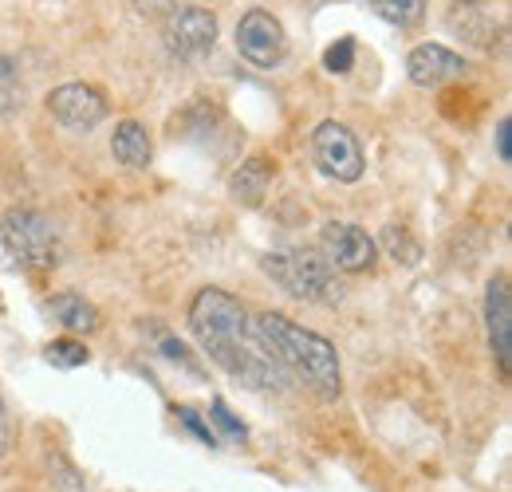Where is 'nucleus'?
<instances>
[{
  "label": "nucleus",
  "instance_id": "f03ea898",
  "mask_svg": "<svg viewBox=\"0 0 512 492\" xmlns=\"http://www.w3.org/2000/svg\"><path fill=\"white\" fill-rule=\"evenodd\" d=\"M253 331H256V339L264 343V351L280 363L284 374L300 378L304 386H312L327 402L339 398V390H343V367H339L335 347H331L323 335L300 327V323H292V319L280 315V311L256 315Z\"/></svg>",
  "mask_w": 512,
  "mask_h": 492
},
{
  "label": "nucleus",
  "instance_id": "5701e85b",
  "mask_svg": "<svg viewBox=\"0 0 512 492\" xmlns=\"http://www.w3.org/2000/svg\"><path fill=\"white\" fill-rule=\"evenodd\" d=\"M12 437H16V426H12V414H8V402L0 394V457L12 449Z\"/></svg>",
  "mask_w": 512,
  "mask_h": 492
},
{
  "label": "nucleus",
  "instance_id": "39448f33",
  "mask_svg": "<svg viewBox=\"0 0 512 492\" xmlns=\"http://www.w3.org/2000/svg\"><path fill=\"white\" fill-rule=\"evenodd\" d=\"M312 154H316V166H320L327 178H335V182H359V178H363V150H359V138L343 123H335V119H327V123L316 126V134H312Z\"/></svg>",
  "mask_w": 512,
  "mask_h": 492
},
{
  "label": "nucleus",
  "instance_id": "f3484780",
  "mask_svg": "<svg viewBox=\"0 0 512 492\" xmlns=\"http://www.w3.org/2000/svg\"><path fill=\"white\" fill-rule=\"evenodd\" d=\"M383 252L390 256V260H398V264H418L422 245H418L402 225H386L383 229Z\"/></svg>",
  "mask_w": 512,
  "mask_h": 492
},
{
  "label": "nucleus",
  "instance_id": "b1692460",
  "mask_svg": "<svg viewBox=\"0 0 512 492\" xmlns=\"http://www.w3.org/2000/svg\"><path fill=\"white\" fill-rule=\"evenodd\" d=\"M509 119H501L497 123V158L501 162H512V130H509Z\"/></svg>",
  "mask_w": 512,
  "mask_h": 492
},
{
  "label": "nucleus",
  "instance_id": "393cba45",
  "mask_svg": "<svg viewBox=\"0 0 512 492\" xmlns=\"http://www.w3.org/2000/svg\"><path fill=\"white\" fill-rule=\"evenodd\" d=\"M182 422H186V426H190V430L197 433V437H201L205 445H217V433L209 430V426H205V422H201V418H197L193 410H182Z\"/></svg>",
  "mask_w": 512,
  "mask_h": 492
},
{
  "label": "nucleus",
  "instance_id": "4468645a",
  "mask_svg": "<svg viewBox=\"0 0 512 492\" xmlns=\"http://www.w3.org/2000/svg\"><path fill=\"white\" fill-rule=\"evenodd\" d=\"M48 311L64 323L67 331H75V335H91V331L99 327V308H95L91 300L75 296V292H60V296H52Z\"/></svg>",
  "mask_w": 512,
  "mask_h": 492
},
{
  "label": "nucleus",
  "instance_id": "ddd939ff",
  "mask_svg": "<svg viewBox=\"0 0 512 492\" xmlns=\"http://www.w3.org/2000/svg\"><path fill=\"white\" fill-rule=\"evenodd\" d=\"M268 182H272V158L253 154V158H245L237 166V174L229 178V189H233V197L241 205H260L264 193H268Z\"/></svg>",
  "mask_w": 512,
  "mask_h": 492
},
{
  "label": "nucleus",
  "instance_id": "aec40b11",
  "mask_svg": "<svg viewBox=\"0 0 512 492\" xmlns=\"http://www.w3.org/2000/svg\"><path fill=\"white\" fill-rule=\"evenodd\" d=\"M209 418H213V422H217L221 430L229 433L233 441H245V433H249V430H245V422H237V418L229 414V406H225L221 398H213V410H209Z\"/></svg>",
  "mask_w": 512,
  "mask_h": 492
},
{
  "label": "nucleus",
  "instance_id": "dca6fc26",
  "mask_svg": "<svg viewBox=\"0 0 512 492\" xmlns=\"http://www.w3.org/2000/svg\"><path fill=\"white\" fill-rule=\"evenodd\" d=\"M24 99V79H20V67L12 56H0V119L12 115Z\"/></svg>",
  "mask_w": 512,
  "mask_h": 492
},
{
  "label": "nucleus",
  "instance_id": "20e7f679",
  "mask_svg": "<svg viewBox=\"0 0 512 492\" xmlns=\"http://www.w3.org/2000/svg\"><path fill=\"white\" fill-rule=\"evenodd\" d=\"M260 268L296 300H312V304H331L339 300V280L335 268L323 260L316 248H276L260 260Z\"/></svg>",
  "mask_w": 512,
  "mask_h": 492
},
{
  "label": "nucleus",
  "instance_id": "4be33fe9",
  "mask_svg": "<svg viewBox=\"0 0 512 492\" xmlns=\"http://www.w3.org/2000/svg\"><path fill=\"white\" fill-rule=\"evenodd\" d=\"M130 8L138 16H146V20H162V16L174 12V0H130Z\"/></svg>",
  "mask_w": 512,
  "mask_h": 492
},
{
  "label": "nucleus",
  "instance_id": "2eb2a0df",
  "mask_svg": "<svg viewBox=\"0 0 512 492\" xmlns=\"http://www.w3.org/2000/svg\"><path fill=\"white\" fill-rule=\"evenodd\" d=\"M375 12L394 28H414L426 16V0H371Z\"/></svg>",
  "mask_w": 512,
  "mask_h": 492
},
{
  "label": "nucleus",
  "instance_id": "9b49d317",
  "mask_svg": "<svg viewBox=\"0 0 512 492\" xmlns=\"http://www.w3.org/2000/svg\"><path fill=\"white\" fill-rule=\"evenodd\" d=\"M406 75L418 83V87H442L449 79L465 75V60L457 52H449L442 44H418L410 56H406Z\"/></svg>",
  "mask_w": 512,
  "mask_h": 492
},
{
  "label": "nucleus",
  "instance_id": "6e6552de",
  "mask_svg": "<svg viewBox=\"0 0 512 492\" xmlns=\"http://www.w3.org/2000/svg\"><path fill=\"white\" fill-rule=\"evenodd\" d=\"M166 52L182 63H197L217 44V16L205 8H178L166 16Z\"/></svg>",
  "mask_w": 512,
  "mask_h": 492
},
{
  "label": "nucleus",
  "instance_id": "f8f14e48",
  "mask_svg": "<svg viewBox=\"0 0 512 492\" xmlns=\"http://www.w3.org/2000/svg\"><path fill=\"white\" fill-rule=\"evenodd\" d=\"M111 154L127 166V170H146L150 158H154V142L146 134V126L127 119V123L115 126V138H111Z\"/></svg>",
  "mask_w": 512,
  "mask_h": 492
},
{
  "label": "nucleus",
  "instance_id": "0eeeda50",
  "mask_svg": "<svg viewBox=\"0 0 512 492\" xmlns=\"http://www.w3.org/2000/svg\"><path fill=\"white\" fill-rule=\"evenodd\" d=\"M320 252L335 272H347V276L371 272V268H375V256H379L371 233L359 229V225H351V221H331V225H323Z\"/></svg>",
  "mask_w": 512,
  "mask_h": 492
},
{
  "label": "nucleus",
  "instance_id": "1a4fd4ad",
  "mask_svg": "<svg viewBox=\"0 0 512 492\" xmlns=\"http://www.w3.org/2000/svg\"><path fill=\"white\" fill-rule=\"evenodd\" d=\"M48 111L52 119L67 130H95V126L107 119V103L95 87L87 83H64L48 95Z\"/></svg>",
  "mask_w": 512,
  "mask_h": 492
},
{
  "label": "nucleus",
  "instance_id": "412c9836",
  "mask_svg": "<svg viewBox=\"0 0 512 492\" xmlns=\"http://www.w3.org/2000/svg\"><path fill=\"white\" fill-rule=\"evenodd\" d=\"M323 60H327V71H339V75H343V71H351L355 44H351V40H339L335 48H327V56H323Z\"/></svg>",
  "mask_w": 512,
  "mask_h": 492
},
{
  "label": "nucleus",
  "instance_id": "f257e3e1",
  "mask_svg": "<svg viewBox=\"0 0 512 492\" xmlns=\"http://www.w3.org/2000/svg\"><path fill=\"white\" fill-rule=\"evenodd\" d=\"M190 331L201 351L249 390H284L288 374L256 339L245 304L221 288H201L190 304Z\"/></svg>",
  "mask_w": 512,
  "mask_h": 492
},
{
  "label": "nucleus",
  "instance_id": "a211bd4d",
  "mask_svg": "<svg viewBox=\"0 0 512 492\" xmlns=\"http://www.w3.org/2000/svg\"><path fill=\"white\" fill-rule=\"evenodd\" d=\"M44 359L52 363V367H83V363H91V351L83 347V343H75V339H56V343H48V351H44Z\"/></svg>",
  "mask_w": 512,
  "mask_h": 492
},
{
  "label": "nucleus",
  "instance_id": "6ab92c4d",
  "mask_svg": "<svg viewBox=\"0 0 512 492\" xmlns=\"http://www.w3.org/2000/svg\"><path fill=\"white\" fill-rule=\"evenodd\" d=\"M150 335L158 339V351H162L166 359H174L178 367H186L190 374H201V370H197V363H193V355L186 351V347H182V339H174L166 327H150Z\"/></svg>",
  "mask_w": 512,
  "mask_h": 492
},
{
  "label": "nucleus",
  "instance_id": "423d86ee",
  "mask_svg": "<svg viewBox=\"0 0 512 492\" xmlns=\"http://www.w3.org/2000/svg\"><path fill=\"white\" fill-rule=\"evenodd\" d=\"M237 52L253 63V67H264V71L280 67V63L288 60L284 24H280L272 12H264V8L245 12L241 24H237Z\"/></svg>",
  "mask_w": 512,
  "mask_h": 492
},
{
  "label": "nucleus",
  "instance_id": "9d476101",
  "mask_svg": "<svg viewBox=\"0 0 512 492\" xmlns=\"http://www.w3.org/2000/svg\"><path fill=\"white\" fill-rule=\"evenodd\" d=\"M485 331H489V347L497 355V367L509 378L512 370V292L505 276H493L485 288Z\"/></svg>",
  "mask_w": 512,
  "mask_h": 492
},
{
  "label": "nucleus",
  "instance_id": "7ed1b4c3",
  "mask_svg": "<svg viewBox=\"0 0 512 492\" xmlns=\"http://www.w3.org/2000/svg\"><path fill=\"white\" fill-rule=\"evenodd\" d=\"M64 256V241L52 217L36 209H12L0 217V264L8 272H48Z\"/></svg>",
  "mask_w": 512,
  "mask_h": 492
}]
</instances>
